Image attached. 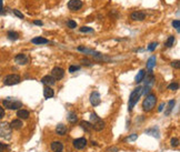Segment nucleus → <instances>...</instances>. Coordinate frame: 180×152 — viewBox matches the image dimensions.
<instances>
[{
    "label": "nucleus",
    "mask_w": 180,
    "mask_h": 152,
    "mask_svg": "<svg viewBox=\"0 0 180 152\" xmlns=\"http://www.w3.org/2000/svg\"><path fill=\"white\" fill-rule=\"evenodd\" d=\"M11 135V128H10V124L7 123V122H2L0 123V137L2 138H10Z\"/></svg>",
    "instance_id": "obj_6"
},
{
    "label": "nucleus",
    "mask_w": 180,
    "mask_h": 152,
    "mask_svg": "<svg viewBox=\"0 0 180 152\" xmlns=\"http://www.w3.org/2000/svg\"><path fill=\"white\" fill-rule=\"evenodd\" d=\"M10 128L11 129H15V130H19L22 128V122L20 120H13L11 123H10Z\"/></svg>",
    "instance_id": "obj_21"
},
{
    "label": "nucleus",
    "mask_w": 180,
    "mask_h": 152,
    "mask_svg": "<svg viewBox=\"0 0 180 152\" xmlns=\"http://www.w3.org/2000/svg\"><path fill=\"white\" fill-rule=\"evenodd\" d=\"M68 121L70 122V123H77L78 121V116L75 113V112H70V113H68Z\"/></svg>",
    "instance_id": "obj_23"
},
{
    "label": "nucleus",
    "mask_w": 180,
    "mask_h": 152,
    "mask_svg": "<svg viewBox=\"0 0 180 152\" xmlns=\"http://www.w3.org/2000/svg\"><path fill=\"white\" fill-rule=\"evenodd\" d=\"M79 69H80L79 66H70V68H69V72H70V73H73V72H76V71L79 70Z\"/></svg>",
    "instance_id": "obj_34"
},
{
    "label": "nucleus",
    "mask_w": 180,
    "mask_h": 152,
    "mask_svg": "<svg viewBox=\"0 0 180 152\" xmlns=\"http://www.w3.org/2000/svg\"><path fill=\"white\" fill-rule=\"evenodd\" d=\"M154 82V76L152 75V70H149V75L147 76L146 80H145V83H146V85H150L151 87V85Z\"/></svg>",
    "instance_id": "obj_19"
},
{
    "label": "nucleus",
    "mask_w": 180,
    "mask_h": 152,
    "mask_svg": "<svg viewBox=\"0 0 180 152\" xmlns=\"http://www.w3.org/2000/svg\"><path fill=\"white\" fill-rule=\"evenodd\" d=\"M175 104H176V101H175V100H170V101H169V103H168V109L166 111V116H169V114H170V112H171V110L173 109Z\"/></svg>",
    "instance_id": "obj_26"
},
{
    "label": "nucleus",
    "mask_w": 180,
    "mask_h": 152,
    "mask_svg": "<svg viewBox=\"0 0 180 152\" xmlns=\"http://www.w3.org/2000/svg\"><path fill=\"white\" fill-rule=\"evenodd\" d=\"M65 76V71H63V69L62 68H59V67H56L52 69L51 71V77L55 79V80H60V79H62Z\"/></svg>",
    "instance_id": "obj_8"
},
{
    "label": "nucleus",
    "mask_w": 180,
    "mask_h": 152,
    "mask_svg": "<svg viewBox=\"0 0 180 152\" xmlns=\"http://www.w3.org/2000/svg\"><path fill=\"white\" fill-rule=\"evenodd\" d=\"M31 42L34 44H44V43L49 42V40L46 38H42V37H36L34 39H31Z\"/></svg>",
    "instance_id": "obj_17"
},
{
    "label": "nucleus",
    "mask_w": 180,
    "mask_h": 152,
    "mask_svg": "<svg viewBox=\"0 0 180 152\" xmlns=\"http://www.w3.org/2000/svg\"><path fill=\"white\" fill-rule=\"evenodd\" d=\"M150 90H151V88H150V85H146L145 88H142V93L144 94H148V93L150 92Z\"/></svg>",
    "instance_id": "obj_36"
},
{
    "label": "nucleus",
    "mask_w": 180,
    "mask_h": 152,
    "mask_svg": "<svg viewBox=\"0 0 180 152\" xmlns=\"http://www.w3.org/2000/svg\"><path fill=\"white\" fill-rule=\"evenodd\" d=\"M82 6H84V3L81 0H70L68 2V8L71 11H77L82 8Z\"/></svg>",
    "instance_id": "obj_7"
},
{
    "label": "nucleus",
    "mask_w": 180,
    "mask_h": 152,
    "mask_svg": "<svg viewBox=\"0 0 180 152\" xmlns=\"http://www.w3.org/2000/svg\"><path fill=\"white\" fill-rule=\"evenodd\" d=\"M90 103L94 106V107H97V106H99L100 104V102H101V98H100V94L99 92H97V91H94V92H91L90 94Z\"/></svg>",
    "instance_id": "obj_10"
},
{
    "label": "nucleus",
    "mask_w": 180,
    "mask_h": 152,
    "mask_svg": "<svg viewBox=\"0 0 180 152\" xmlns=\"http://www.w3.org/2000/svg\"><path fill=\"white\" fill-rule=\"evenodd\" d=\"M154 66H156V57L152 56V57H150V58L148 59V62H147V68H148L149 70H151Z\"/></svg>",
    "instance_id": "obj_24"
},
{
    "label": "nucleus",
    "mask_w": 180,
    "mask_h": 152,
    "mask_svg": "<svg viewBox=\"0 0 180 152\" xmlns=\"http://www.w3.org/2000/svg\"><path fill=\"white\" fill-rule=\"evenodd\" d=\"M5 117V109L2 107H0V119H2Z\"/></svg>",
    "instance_id": "obj_40"
},
{
    "label": "nucleus",
    "mask_w": 180,
    "mask_h": 152,
    "mask_svg": "<svg viewBox=\"0 0 180 152\" xmlns=\"http://www.w3.org/2000/svg\"><path fill=\"white\" fill-rule=\"evenodd\" d=\"M175 41H176L175 37H173V36H170V37L168 38L167 42H166V47H168V48H170V47H172V46L175 44Z\"/></svg>",
    "instance_id": "obj_27"
},
{
    "label": "nucleus",
    "mask_w": 180,
    "mask_h": 152,
    "mask_svg": "<svg viewBox=\"0 0 180 152\" xmlns=\"http://www.w3.org/2000/svg\"><path fill=\"white\" fill-rule=\"evenodd\" d=\"M34 25H37V26H42L43 25V22L42 21H40V20H34Z\"/></svg>",
    "instance_id": "obj_42"
},
{
    "label": "nucleus",
    "mask_w": 180,
    "mask_h": 152,
    "mask_svg": "<svg viewBox=\"0 0 180 152\" xmlns=\"http://www.w3.org/2000/svg\"><path fill=\"white\" fill-rule=\"evenodd\" d=\"M80 31H81V32H92L94 29L90 28V27H81V28H80Z\"/></svg>",
    "instance_id": "obj_29"
},
{
    "label": "nucleus",
    "mask_w": 180,
    "mask_h": 152,
    "mask_svg": "<svg viewBox=\"0 0 180 152\" xmlns=\"http://www.w3.org/2000/svg\"><path fill=\"white\" fill-rule=\"evenodd\" d=\"M163 107H164V104H163V103H161V104L159 106V108H158V111H159V112H161V111L163 110Z\"/></svg>",
    "instance_id": "obj_43"
},
{
    "label": "nucleus",
    "mask_w": 180,
    "mask_h": 152,
    "mask_svg": "<svg viewBox=\"0 0 180 152\" xmlns=\"http://www.w3.org/2000/svg\"><path fill=\"white\" fill-rule=\"evenodd\" d=\"M130 18H131V20H133V21H142V20H145V18H146V13H145L144 11H133V12L130 15Z\"/></svg>",
    "instance_id": "obj_11"
},
{
    "label": "nucleus",
    "mask_w": 180,
    "mask_h": 152,
    "mask_svg": "<svg viewBox=\"0 0 180 152\" xmlns=\"http://www.w3.org/2000/svg\"><path fill=\"white\" fill-rule=\"evenodd\" d=\"M17 116L19 119H24V120H26V119L29 118V111H27V110H24V109H19L17 112Z\"/></svg>",
    "instance_id": "obj_18"
},
{
    "label": "nucleus",
    "mask_w": 180,
    "mask_h": 152,
    "mask_svg": "<svg viewBox=\"0 0 180 152\" xmlns=\"http://www.w3.org/2000/svg\"><path fill=\"white\" fill-rule=\"evenodd\" d=\"M157 46H158V42H152L150 43L149 46H148V50L149 51H154L156 48H157Z\"/></svg>",
    "instance_id": "obj_32"
},
{
    "label": "nucleus",
    "mask_w": 180,
    "mask_h": 152,
    "mask_svg": "<svg viewBox=\"0 0 180 152\" xmlns=\"http://www.w3.org/2000/svg\"><path fill=\"white\" fill-rule=\"evenodd\" d=\"M41 82H42L43 85L50 87V85H53L56 83V80H55L51 76H44L42 79H41Z\"/></svg>",
    "instance_id": "obj_14"
},
{
    "label": "nucleus",
    "mask_w": 180,
    "mask_h": 152,
    "mask_svg": "<svg viewBox=\"0 0 180 152\" xmlns=\"http://www.w3.org/2000/svg\"><path fill=\"white\" fill-rule=\"evenodd\" d=\"M170 143H171L172 147H177V145L179 144V139H178V138H172Z\"/></svg>",
    "instance_id": "obj_35"
},
{
    "label": "nucleus",
    "mask_w": 180,
    "mask_h": 152,
    "mask_svg": "<svg viewBox=\"0 0 180 152\" xmlns=\"http://www.w3.org/2000/svg\"><path fill=\"white\" fill-rule=\"evenodd\" d=\"M56 133L58 135H65L67 133V127L62 123H59L56 128Z\"/></svg>",
    "instance_id": "obj_15"
},
{
    "label": "nucleus",
    "mask_w": 180,
    "mask_h": 152,
    "mask_svg": "<svg viewBox=\"0 0 180 152\" xmlns=\"http://www.w3.org/2000/svg\"><path fill=\"white\" fill-rule=\"evenodd\" d=\"M67 25L70 29H75L76 27H77V24H76V21H73V20H68V22H67Z\"/></svg>",
    "instance_id": "obj_30"
},
{
    "label": "nucleus",
    "mask_w": 180,
    "mask_h": 152,
    "mask_svg": "<svg viewBox=\"0 0 180 152\" xmlns=\"http://www.w3.org/2000/svg\"><path fill=\"white\" fill-rule=\"evenodd\" d=\"M157 103V98L154 94H147V98L142 102V108L146 112H149L156 107Z\"/></svg>",
    "instance_id": "obj_2"
},
{
    "label": "nucleus",
    "mask_w": 180,
    "mask_h": 152,
    "mask_svg": "<svg viewBox=\"0 0 180 152\" xmlns=\"http://www.w3.org/2000/svg\"><path fill=\"white\" fill-rule=\"evenodd\" d=\"M53 94H55L53 90H52L50 87L46 85L44 89H43V96H44V98H46V99H50V98L53 97Z\"/></svg>",
    "instance_id": "obj_16"
},
{
    "label": "nucleus",
    "mask_w": 180,
    "mask_h": 152,
    "mask_svg": "<svg viewBox=\"0 0 180 152\" xmlns=\"http://www.w3.org/2000/svg\"><path fill=\"white\" fill-rule=\"evenodd\" d=\"M5 149H7V145L6 144H2V143H0V152H2Z\"/></svg>",
    "instance_id": "obj_41"
},
{
    "label": "nucleus",
    "mask_w": 180,
    "mask_h": 152,
    "mask_svg": "<svg viewBox=\"0 0 180 152\" xmlns=\"http://www.w3.org/2000/svg\"><path fill=\"white\" fill-rule=\"evenodd\" d=\"M145 77H146V71L145 70H140L139 71V73H138L136 78H135V81L139 83V82H141V81H144L145 80Z\"/></svg>",
    "instance_id": "obj_20"
},
{
    "label": "nucleus",
    "mask_w": 180,
    "mask_h": 152,
    "mask_svg": "<svg viewBox=\"0 0 180 152\" xmlns=\"http://www.w3.org/2000/svg\"><path fill=\"white\" fill-rule=\"evenodd\" d=\"M21 81V78L18 75H8L5 77L3 79V83L6 85H18Z\"/></svg>",
    "instance_id": "obj_5"
},
{
    "label": "nucleus",
    "mask_w": 180,
    "mask_h": 152,
    "mask_svg": "<svg viewBox=\"0 0 180 152\" xmlns=\"http://www.w3.org/2000/svg\"><path fill=\"white\" fill-rule=\"evenodd\" d=\"M72 143H73V148H75V149L81 150V149L86 148L88 141H87L85 138H78V139H76V140H73Z\"/></svg>",
    "instance_id": "obj_9"
},
{
    "label": "nucleus",
    "mask_w": 180,
    "mask_h": 152,
    "mask_svg": "<svg viewBox=\"0 0 180 152\" xmlns=\"http://www.w3.org/2000/svg\"><path fill=\"white\" fill-rule=\"evenodd\" d=\"M51 150L53 152H62L63 150V144L60 141H53L51 143Z\"/></svg>",
    "instance_id": "obj_13"
},
{
    "label": "nucleus",
    "mask_w": 180,
    "mask_h": 152,
    "mask_svg": "<svg viewBox=\"0 0 180 152\" xmlns=\"http://www.w3.org/2000/svg\"><path fill=\"white\" fill-rule=\"evenodd\" d=\"M7 36H8V39H10V40H17L19 38V34L16 31H8Z\"/></svg>",
    "instance_id": "obj_25"
},
{
    "label": "nucleus",
    "mask_w": 180,
    "mask_h": 152,
    "mask_svg": "<svg viewBox=\"0 0 180 152\" xmlns=\"http://www.w3.org/2000/svg\"><path fill=\"white\" fill-rule=\"evenodd\" d=\"M15 61L17 62L18 65H27L29 62V58L24 53H19V54H17L15 57Z\"/></svg>",
    "instance_id": "obj_12"
},
{
    "label": "nucleus",
    "mask_w": 180,
    "mask_h": 152,
    "mask_svg": "<svg viewBox=\"0 0 180 152\" xmlns=\"http://www.w3.org/2000/svg\"><path fill=\"white\" fill-rule=\"evenodd\" d=\"M168 89H169V90H172V91H176V90H178V89H179V85L173 82V83L168 85Z\"/></svg>",
    "instance_id": "obj_28"
},
{
    "label": "nucleus",
    "mask_w": 180,
    "mask_h": 152,
    "mask_svg": "<svg viewBox=\"0 0 180 152\" xmlns=\"http://www.w3.org/2000/svg\"><path fill=\"white\" fill-rule=\"evenodd\" d=\"M141 93H142V88H141V87H138V88H136V89L131 92V94H130V98H129V102H128V110L129 111H131V110L133 109V107L136 106V103L139 101Z\"/></svg>",
    "instance_id": "obj_1"
},
{
    "label": "nucleus",
    "mask_w": 180,
    "mask_h": 152,
    "mask_svg": "<svg viewBox=\"0 0 180 152\" xmlns=\"http://www.w3.org/2000/svg\"><path fill=\"white\" fill-rule=\"evenodd\" d=\"M12 12L15 13V16H17V17L20 18V19H24V18H25V17H24V15H22V13H21L19 10H17V9H13V11H12Z\"/></svg>",
    "instance_id": "obj_33"
},
{
    "label": "nucleus",
    "mask_w": 180,
    "mask_h": 152,
    "mask_svg": "<svg viewBox=\"0 0 180 152\" xmlns=\"http://www.w3.org/2000/svg\"><path fill=\"white\" fill-rule=\"evenodd\" d=\"M137 138H138L137 135H130L128 139H127V141H130V142H132V141H136V140H137Z\"/></svg>",
    "instance_id": "obj_38"
},
{
    "label": "nucleus",
    "mask_w": 180,
    "mask_h": 152,
    "mask_svg": "<svg viewBox=\"0 0 180 152\" xmlns=\"http://www.w3.org/2000/svg\"><path fill=\"white\" fill-rule=\"evenodd\" d=\"M81 61H82V65H85V66H89V67L92 66V63H91L88 59H82Z\"/></svg>",
    "instance_id": "obj_39"
},
{
    "label": "nucleus",
    "mask_w": 180,
    "mask_h": 152,
    "mask_svg": "<svg viewBox=\"0 0 180 152\" xmlns=\"http://www.w3.org/2000/svg\"><path fill=\"white\" fill-rule=\"evenodd\" d=\"M80 126H81V128H82L84 130H86L87 132H89V131H91V130H92V126H91V123H90V122L81 121V122H80Z\"/></svg>",
    "instance_id": "obj_22"
},
{
    "label": "nucleus",
    "mask_w": 180,
    "mask_h": 152,
    "mask_svg": "<svg viewBox=\"0 0 180 152\" xmlns=\"http://www.w3.org/2000/svg\"><path fill=\"white\" fill-rule=\"evenodd\" d=\"M90 123L92 126V129H94L96 131H101L104 128V121L101 118H99L96 113L90 114Z\"/></svg>",
    "instance_id": "obj_3"
},
{
    "label": "nucleus",
    "mask_w": 180,
    "mask_h": 152,
    "mask_svg": "<svg viewBox=\"0 0 180 152\" xmlns=\"http://www.w3.org/2000/svg\"><path fill=\"white\" fill-rule=\"evenodd\" d=\"M2 103H3V107H6L9 110H19L20 107H22L21 101L13 99V98H7L6 100H3Z\"/></svg>",
    "instance_id": "obj_4"
},
{
    "label": "nucleus",
    "mask_w": 180,
    "mask_h": 152,
    "mask_svg": "<svg viewBox=\"0 0 180 152\" xmlns=\"http://www.w3.org/2000/svg\"><path fill=\"white\" fill-rule=\"evenodd\" d=\"M172 26H173V28H176V29L178 30V32H179V30H180V29H179V28H180V21L178 20V19L172 21Z\"/></svg>",
    "instance_id": "obj_31"
},
{
    "label": "nucleus",
    "mask_w": 180,
    "mask_h": 152,
    "mask_svg": "<svg viewBox=\"0 0 180 152\" xmlns=\"http://www.w3.org/2000/svg\"><path fill=\"white\" fill-rule=\"evenodd\" d=\"M171 66H172L173 68H176V69H179V68H180V62H179V60L172 61V62H171Z\"/></svg>",
    "instance_id": "obj_37"
}]
</instances>
